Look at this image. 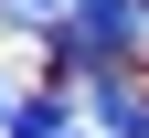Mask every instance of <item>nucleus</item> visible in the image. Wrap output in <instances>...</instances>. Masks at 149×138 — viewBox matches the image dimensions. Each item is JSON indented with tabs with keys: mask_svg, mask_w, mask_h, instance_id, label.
Wrapping results in <instances>:
<instances>
[{
	"mask_svg": "<svg viewBox=\"0 0 149 138\" xmlns=\"http://www.w3.org/2000/svg\"><path fill=\"white\" fill-rule=\"evenodd\" d=\"M53 53H64V74L117 64V53H149V0H74V21L53 32Z\"/></svg>",
	"mask_w": 149,
	"mask_h": 138,
	"instance_id": "f257e3e1",
	"label": "nucleus"
},
{
	"mask_svg": "<svg viewBox=\"0 0 149 138\" xmlns=\"http://www.w3.org/2000/svg\"><path fill=\"white\" fill-rule=\"evenodd\" d=\"M74 96H85V117H96V138H149V96L128 64H85L74 74Z\"/></svg>",
	"mask_w": 149,
	"mask_h": 138,
	"instance_id": "f03ea898",
	"label": "nucleus"
},
{
	"mask_svg": "<svg viewBox=\"0 0 149 138\" xmlns=\"http://www.w3.org/2000/svg\"><path fill=\"white\" fill-rule=\"evenodd\" d=\"M11 138H74V106L64 96H32V106H11Z\"/></svg>",
	"mask_w": 149,
	"mask_h": 138,
	"instance_id": "7ed1b4c3",
	"label": "nucleus"
},
{
	"mask_svg": "<svg viewBox=\"0 0 149 138\" xmlns=\"http://www.w3.org/2000/svg\"><path fill=\"white\" fill-rule=\"evenodd\" d=\"M11 21H74V0H0Z\"/></svg>",
	"mask_w": 149,
	"mask_h": 138,
	"instance_id": "20e7f679",
	"label": "nucleus"
},
{
	"mask_svg": "<svg viewBox=\"0 0 149 138\" xmlns=\"http://www.w3.org/2000/svg\"><path fill=\"white\" fill-rule=\"evenodd\" d=\"M0 117H11V85H0Z\"/></svg>",
	"mask_w": 149,
	"mask_h": 138,
	"instance_id": "39448f33",
	"label": "nucleus"
},
{
	"mask_svg": "<svg viewBox=\"0 0 149 138\" xmlns=\"http://www.w3.org/2000/svg\"><path fill=\"white\" fill-rule=\"evenodd\" d=\"M74 138H96V128H74Z\"/></svg>",
	"mask_w": 149,
	"mask_h": 138,
	"instance_id": "423d86ee",
	"label": "nucleus"
}]
</instances>
